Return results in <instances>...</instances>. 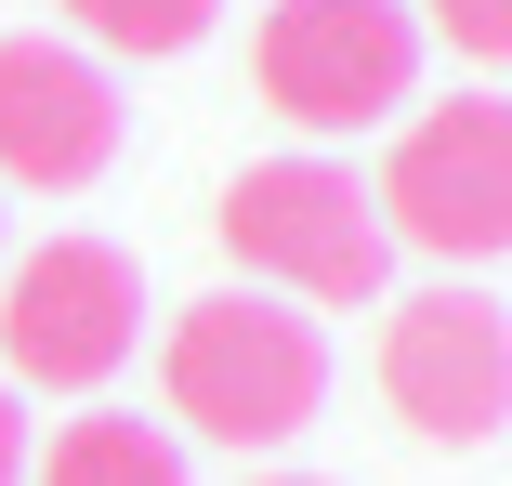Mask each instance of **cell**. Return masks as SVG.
<instances>
[{
    "mask_svg": "<svg viewBox=\"0 0 512 486\" xmlns=\"http://www.w3.org/2000/svg\"><path fill=\"white\" fill-rule=\"evenodd\" d=\"M368 198H381V237H394V250H421V263H447V276L512 263V92L407 106Z\"/></svg>",
    "mask_w": 512,
    "mask_h": 486,
    "instance_id": "3",
    "label": "cell"
},
{
    "mask_svg": "<svg viewBox=\"0 0 512 486\" xmlns=\"http://www.w3.org/2000/svg\"><path fill=\"white\" fill-rule=\"evenodd\" d=\"M381 408L421 447H486L512 421V316L473 276H434L407 303H381Z\"/></svg>",
    "mask_w": 512,
    "mask_h": 486,
    "instance_id": "6",
    "label": "cell"
},
{
    "mask_svg": "<svg viewBox=\"0 0 512 486\" xmlns=\"http://www.w3.org/2000/svg\"><path fill=\"white\" fill-rule=\"evenodd\" d=\"M250 486H329V473H250Z\"/></svg>",
    "mask_w": 512,
    "mask_h": 486,
    "instance_id": "12",
    "label": "cell"
},
{
    "mask_svg": "<svg viewBox=\"0 0 512 486\" xmlns=\"http://www.w3.org/2000/svg\"><path fill=\"white\" fill-rule=\"evenodd\" d=\"M145 355V263L106 237H40L0 263V381L14 395H106Z\"/></svg>",
    "mask_w": 512,
    "mask_h": 486,
    "instance_id": "5",
    "label": "cell"
},
{
    "mask_svg": "<svg viewBox=\"0 0 512 486\" xmlns=\"http://www.w3.org/2000/svg\"><path fill=\"white\" fill-rule=\"evenodd\" d=\"M158 395H171V434L263 460L289 434H316V408H329V329L302 303H276V289H197V303L171 316V342H158Z\"/></svg>",
    "mask_w": 512,
    "mask_h": 486,
    "instance_id": "1",
    "label": "cell"
},
{
    "mask_svg": "<svg viewBox=\"0 0 512 486\" xmlns=\"http://www.w3.org/2000/svg\"><path fill=\"white\" fill-rule=\"evenodd\" d=\"M0 486H27V395L0 381Z\"/></svg>",
    "mask_w": 512,
    "mask_h": 486,
    "instance_id": "11",
    "label": "cell"
},
{
    "mask_svg": "<svg viewBox=\"0 0 512 486\" xmlns=\"http://www.w3.org/2000/svg\"><path fill=\"white\" fill-rule=\"evenodd\" d=\"M224 250L250 289H276V303H316V316H355L381 303L394 276V237H381V198L342 171V158H263L224 184Z\"/></svg>",
    "mask_w": 512,
    "mask_h": 486,
    "instance_id": "2",
    "label": "cell"
},
{
    "mask_svg": "<svg viewBox=\"0 0 512 486\" xmlns=\"http://www.w3.org/2000/svg\"><path fill=\"white\" fill-rule=\"evenodd\" d=\"M250 79L289 132H394L421 106V27H407V0H263L250 27Z\"/></svg>",
    "mask_w": 512,
    "mask_h": 486,
    "instance_id": "4",
    "label": "cell"
},
{
    "mask_svg": "<svg viewBox=\"0 0 512 486\" xmlns=\"http://www.w3.org/2000/svg\"><path fill=\"white\" fill-rule=\"evenodd\" d=\"M106 158H119V79H106V53L14 27L0 40V184L79 198V184H106Z\"/></svg>",
    "mask_w": 512,
    "mask_h": 486,
    "instance_id": "7",
    "label": "cell"
},
{
    "mask_svg": "<svg viewBox=\"0 0 512 486\" xmlns=\"http://www.w3.org/2000/svg\"><path fill=\"white\" fill-rule=\"evenodd\" d=\"M407 27L447 40L460 66H512V0H407Z\"/></svg>",
    "mask_w": 512,
    "mask_h": 486,
    "instance_id": "10",
    "label": "cell"
},
{
    "mask_svg": "<svg viewBox=\"0 0 512 486\" xmlns=\"http://www.w3.org/2000/svg\"><path fill=\"white\" fill-rule=\"evenodd\" d=\"M224 0H66V27L92 53H197Z\"/></svg>",
    "mask_w": 512,
    "mask_h": 486,
    "instance_id": "9",
    "label": "cell"
},
{
    "mask_svg": "<svg viewBox=\"0 0 512 486\" xmlns=\"http://www.w3.org/2000/svg\"><path fill=\"white\" fill-rule=\"evenodd\" d=\"M40 486H184V434L145 408H79L40 447Z\"/></svg>",
    "mask_w": 512,
    "mask_h": 486,
    "instance_id": "8",
    "label": "cell"
}]
</instances>
